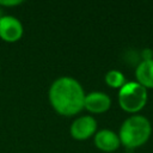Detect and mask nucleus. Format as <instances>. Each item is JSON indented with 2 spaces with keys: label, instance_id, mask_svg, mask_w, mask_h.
I'll list each match as a JSON object with an SVG mask.
<instances>
[{
  "label": "nucleus",
  "instance_id": "obj_12",
  "mask_svg": "<svg viewBox=\"0 0 153 153\" xmlns=\"http://www.w3.org/2000/svg\"><path fill=\"white\" fill-rule=\"evenodd\" d=\"M2 16H4V14H2V11H1V7H0V18H1Z\"/></svg>",
  "mask_w": 153,
  "mask_h": 153
},
{
  "label": "nucleus",
  "instance_id": "obj_6",
  "mask_svg": "<svg viewBox=\"0 0 153 153\" xmlns=\"http://www.w3.org/2000/svg\"><path fill=\"white\" fill-rule=\"evenodd\" d=\"M111 106V98L108 93L102 91H92L86 93L84 109L90 114H103L106 112Z\"/></svg>",
  "mask_w": 153,
  "mask_h": 153
},
{
  "label": "nucleus",
  "instance_id": "obj_11",
  "mask_svg": "<svg viewBox=\"0 0 153 153\" xmlns=\"http://www.w3.org/2000/svg\"><path fill=\"white\" fill-rule=\"evenodd\" d=\"M141 57H142V61L143 60H152L153 59V50L151 48H145L141 51Z\"/></svg>",
  "mask_w": 153,
  "mask_h": 153
},
{
  "label": "nucleus",
  "instance_id": "obj_10",
  "mask_svg": "<svg viewBox=\"0 0 153 153\" xmlns=\"http://www.w3.org/2000/svg\"><path fill=\"white\" fill-rule=\"evenodd\" d=\"M23 1L20 0H0V7H14L20 5Z\"/></svg>",
  "mask_w": 153,
  "mask_h": 153
},
{
  "label": "nucleus",
  "instance_id": "obj_7",
  "mask_svg": "<svg viewBox=\"0 0 153 153\" xmlns=\"http://www.w3.org/2000/svg\"><path fill=\"white\" fill-rule=\"evenodd\" d=\"M94 146L106 153L115 152L121 146V140L118 136V133L111 130V129H100L97 130V133L93 136Z\"/></svg>",
  "mask_w": 153,
  "mask_h": 153
},
{
  "label": "nucleus",
  "instance_id": "obj_3",
  "mask_svg": "<svg viewBox=\"0 0 153 153\" xmlns=\"http://www.w3.org/2000/svg\"><path fill=\"white\" fill-rule=\"evenodd\" d=\"M118 104L122 110L129 114H136L142 110L147 103V88L137 81H127L118 90Z\"/></svg>",
  "mask_w": 153,
  "mask_h": 153
},
{
  "label": "nucleus",
  "instance_id": "obj_4",
  "mask_svg": "<svg viewBox=\"0 0 153 153\" xmlns=\"http://www.w3.org/2000/svg\"><path fill=\"white\" fill-rule=\"evenodd\" d=\"M97 127H98V123L93 116L82 115L76 117L72 122L69 127V133L74 140L84 141L94 136V134L97 133Z\"/></svg>",
  "mask_w": 153,
  "mask_h": 153
},
{
  "label": "nucleus",
  "instance_id": "obj_9",
  "mask_svg": "<svg viewBox=\"0 0 153 153\" xmlns=\"http://www.w3.org/2000/svg\"><path fill=\"white\" fill-rule=\"evenodd\" d=\"M104 81H105V84L109 87L118 88V90L127 82L124 74L121 71H118V69H110V71H108L105 76H104Z\"/></svg>",
  "mask_w": 153,
  "mask_h": 153
},
{
  "label": "nucleus",
  "instance_id": "obj_1",
  "mask_svg": "<svg viewBox=\"0 0 153 153\" xmlns=\"http://www.w3.org/2000/svg\"><path fill=\"white\" fill-rule=\"evenodd\" d=\"M85 91L82 85L73 76H60L55 79L49 90L48 99L51 108L61 116L72 117L84 110Z\"/></svg>",
  "mask_w": 153,
  "mask_h": 153
},
{
  "label": "nucleus",
  "instance_id": "obj_5",
  "mask_svg": "<svg viewBox=\"0 0 153 153\" xmlns=\"http://www.w3.org/2000/svg\"><path fill=\"white\" fill-rule=\"evenodd\" d=\"M23 24L17 17L4 14L0 18V39L7 43H16L23 37Z\"/></svg>",
  "mask_w": 153,
  "mask_h": 153
},
{
  "label": "nucleus",
  "instance_id": "obj_8",
  "mask_svg": "<svg viewBox=\"0 0 153 153\" xmlns=\"http://www.w3.org/2000/svg\"><path fill=\"white\" fill-rule=\"evenodd\" d=\"M136 81L143 87L153 88V59L141 61L135 68Z\"/></svg>",
  "mask_w": 153,
  "mask_h": 153
},
{
  "label": "nucleus",
  "instance_id": "obj_2",
  "mask_svg": "<svg viewBox=\"0 0 153 153\" xmlns=\"http://www.w3.org/2000/svg\"><path fill=\"white\" fill-rule=\"evenodd\" d=\"M152 134L149 120L142 115H131L127 117L120 127L118 136L121 145L127 148H136L145 145Z\"/></svg>",
  "mask_w": 153,
  "mask_h": 153
}]
</instances>
